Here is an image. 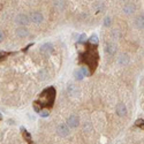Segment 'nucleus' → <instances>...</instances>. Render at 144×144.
<instances>
[{"label":"nucleus","instance_id":"f257e3e1","mask_svg":"<svg viewBox=\"0 0 144 144\" xmlns=\"http://www.w3.org/2000/svg\"><path fill=\"white\" fill-rule=\"evenodd\" d=\"M88 47L86 48L84 54H82L81 57L84 58V62L86 63L88 67L91 68V74L94 73V70L96 69L97 67V62H98V53H97V50L95 48V45H91V44H88Z\"/></svg>","mask_w":144,"mask_h":144},{"label":"nucleus","instance_id":"f03ea898","mask_svg":"<svg viewBox=\"0 0 144 144\" xmlns=\"http://www.w3.org/2000/svg\"><path fill=\"white\" fill-rule=\"evenodd\" d=\"M54 98H55L54 89H53V88H48V89L44 90V91L42 92L41 97H39V101H36V103H35V106L41 105V110L44 107H46V108L52 107L53 103H54Z\"/></svg>","mask_w":144,"mask_h":144},{"label":"nucleus","instance_id":"7ed1b4c3","mask_svg":"<svg viewBox=\"0 0 144 144\" xmlns=\"http://www.w3.org/2000/svg\"><path fill=\"white\" fill-rule=\"evenodd\" d=\"M15 22H16L17 24H20L21 27H24V25H27V24H29L30 19H29V16H27L25 14H19L15 17Z\"/></svg>","mask_w":144,"mask_h":144},{"label":"nucleus","instance_id":"20e7f679","mask_svg":"<svg viewBox=\"0 0 144 144\" xmlns=\"http://www.w3.org/2000/svg\"><path fill=\"white\" fill-rule=\"evenodd\" d=\"M80 125V119L77 115H74L72 114L69 118L67 119V126L70 128H76L77 126Z\"/></svg>","mask_w":144,"mask_h":144},{"label":"nucleus","instance_id":"39448f33","mask_svg":"<svg viewBox=\"0 0 144 144\" xmlns=\"http://www.w3.org/2000/svg\"><path fill=\"white\" fill-rule=\"evenodd\" d=\"M57 132H58V134L60 135V136L66 137V136L69 135V128H68V126L66 125V123H61V125L58 126Z\"/></svg>","mask_w":144,"mask_h":144},{"label":"nucleus","instance_id":"423d86ee","mask_svg":"<svg viewBox=\"0 0 144 144\" xmlns=\"http://www.w3.org/2000/svg\"><path fill=\"white\" fill-rule=\"evenodd\" d=\"M115 111H116L118 115H120V116H125V115H127V113H128L127 106H126L123 103H119L118 105H116V107H115Z\"/></svg>","mask_w":144,"mask_h":144},{"label":"nucleus","instance_id":"0eeeda50","mask_svg":"<svg viewBox=\"0 0 144 144\" xmlns=\"http://www.w3.org/2000/svg\"><path fill=\"white\" fill-rule=\"evenodd\" d=\"M41 52L43 53V54H51V53L53 52V44L52 43H45L43 44V45L41 46Z\"/></svg>","mask_w":144,"mask_h":144},{"label":"nucleus","instance_id":"6e6552de","mask_svg":"<svg viewBox=\"0 0 144 144\" xmlns=\"http://www.w3.org/2000/svg\"><path fill=\"white\" fill-rule=\"evenodd\" d=\"M105 52L110 55H114L116 53V45L114 43H112V42H108L105 45Z\"/></svg>","mask_w":144,"mask_h":144},{"label":"nucleus","instance_id":"1a4fd4ad","mask_svg":"<svg viewBox=\"0 0 144 144\" xmlns=\"http://www.w3.org/2000/svg\"><path fill=\"white\" fill-rule=\"evenodd\" d=\"M29 19L31 20L32 22H35V23H41V22L44 20V17H43V15H42V13L32 12L31 14H30V17H29Z\"/></svg>","mask_w":144,"mask_h":144},{"label":"nucleus","instance_id":"9d476101","mask_svg":"<svg viewBox=\"0 0 144 144\" xmlns=\"http://www.w3.org/2000/svg\"><path fill=\"white\" fill-rule=\"evenodd\" d=\"M122 9H123V12H125L126 14H132V13H134V12H135L136 7H135V5H134L133 3L128 1V3H126L125 5H123Z\"/></svg>","mask_w":144,"mask_h":144},{"label":"nucleus","instance_id":"9b49d317","mask_svg":"<svg viewBox=\"0 0 144 144\" xmlns=\"http://www.w3.org/2000/svg\"><path fill=\"white\" fill-rule=\"evenodd\" d=\"M67 92H68V95L75 97V96H77V95L80 94V90H78V88H77L76 85H74V84H69V85L67 86Z\"/></svg>","mask_w":144,"mask_h":144},{"label":"nucleus","instance_id":"f8f14e48","mask_svg":"<svg viewBox=\"0 0 144 144\" xmlns=\"http://www.w3.org/2000/svg\"><path fill=\"white\" fill-rule=\"evenodd\" d=\"M16 35L20 37V38H24V37H27L29 35V30L25 28V27H20V28H17V30H16Z\"/></svg>","mask_w":144,"mask_h":144},{"label":"nucleus","instance_id":"ddd939ff","mask_svg":"<svg viewBox=\"0 0 144 144\" xmlns=\"http://www.w3.org/2000/svg\"><path fill=\"white\" fill-rule=\"evenodd\" d=\"M118 62L120 66H126L128 62H129V58H128L127 54H121L118 59Z\"/></svg>","mask_w":144,"mask_h":144},{"label":"nucleus","instance_id":"4468645a","mask_svg":"<svg viewBox=\"0 0 144 144\" xmlns=\"http://www.w3.org/2000/svg\"><path fill=\"white\" fill-rule=\"evenodd\" d=\"M143 15H139L138 17L136 19V21H135V24H136V27L139 29V30H143Z\"/></svg>","mask_w":144,"mask_h":144},{"label":"nucleus","instance_id":"2eb2a0df","mask_svg":"<svg viewBox=\"0 0 144 144\" xmlns=\"http://www.w3.org/2000/svg\"><path fill=\"white\" fill-rule=\"evenodd\" d=\"M47 76H48V73H47V70L46 69H41L38 72V77L43 81V80H46L47 78Z\"/></svg>","mask_w":144,"mask_h":144},{"label":"nucleus","instance_id":"dca6fc26","mask_svg":"<svg viewBox=\"0 0 144 144\" xmlns=\"http://www.w3.org/2000/svg\"><path fill=\"white\" fill-rule=\"evenodd\" d=\"M54 6L59 9H63L66 7V3L65 1H54Z\"/></svg>","mask_w":144,"mask_h":144},{"label":"nucleus","instance_id":"f3484780","mask_svg":"<svg viewBox=\"0 0 144 144\" xmlns=\"http://www.w3.org/2000/svg\"><path fill=\"white\" fill-rule=\"evenodd\" d=\"M74 76H75V78L78 80V81H80V80L83 78V74L81 73V70H80V69L75 70V72H74Z\"/></svg>","mask_w":144,"mask_h":144},{"label":"nucleus","instance_id":"a211bd4d","mask_svg":"<svg viewBox=\"0 0 144 144\" xmlns=\"http://www.w3.org/2000/svg\"><path fill=\"white\" fill-rule=\"evenodd\" d=\"M21 130H22V133H23V135H24V137H25V139L29 142V143H31V137H30V135L27 133V130L24 129V128H21Z\"/></svg>","mask_w":144,"mask_h":144},{"label":"nucleus","instance_id":"6ab92c4d","mask_svg":"<svg viewBox=\"0 0 144 144\" xmlns=\"http://www.w3.org/2000/svg\"><path fill=\"white\" fill-rule=\"evenodd\" d=\"M90 43L92 44V45H95V44H98V37L96 36V35H92L91 37H90Z\"/></svg>","mask_w":144,"mask_h":144},{"label":"nucleus","instance_id":"aec40b11","mask_svg":"<svg viewBox=\"0 0 144 144\" xmlns=\"http://www.w3.org/2000/svg\"><path fill=\"white\" fill-rule=\"evenodd\" d=\"M112 37L114 39H119V38H120V32H119V30H113V31H112Z\"/></svg>","mask_w":144,"mask_h":144},{"label":"nucleus","instance_id":"412c9836","mask_svg":"<svg viewBox=\"0 0 144 144\" xmlns=\"http://www.w3.org/2000/svg\"><path fill=\"white\" fill-rule=\"evenodd\" d=\"M39 114H41L42 116H47V115H48V111L47 110H41V111H39Z\"/></svg>","mask_w":144,"mask_h":144},{"label":"nucleus","instance_id":"4be33fe9","mask_svg":"<svg viewBox=\"0 0 144 144\" xmlns=\"http://www.w3.org/2000/svg\"><path fill=\"white\" fill-rule=\"evenodd\" d=\"M104 24H105V27L111 25V17H106V19H105V22H104Z\"/></svg>","mask_w":144,"mask_h":144},{"label":"nucleus","instance_id":"5701e85b","mask_svg":"<svg viewBox=\"0 0 144 144\" xmlns=\"http://www.w3.org/2000/svg\"><path fill=\"white\" fill-rule=\"evenodd\" d=\"M85 38H86L85 35H82V36L80 37V42H84V41H85Z\"/></svg>","mask_w":144,"mask_h":144},{"label":"nucleus","instance_id":"b1692460","mask_svg":"<svg viewBox=\"0 0 144 144\" xmlns=\"http://www.w3.org/2000/svg\"><path fill=\"white\" fill-rule=\"evenodd\" d=\"M3 39H4V32L0 30V42L3 41Z\"/></svg>","mask_w":144,"mask_h":144},{"label":"nucleus","instance_id":"393cba45","mask_svg":"<svg viewBox=\"0 0 144 144\" xmlns=\"http://www.w3.org/2000/svg\"><path fill=\"white\" fill-rule=\"evenodd\" d=\"M0 118H1V115H0Z\"/></svg>","mask_w":144,"mask_h":144}]
</instances>
